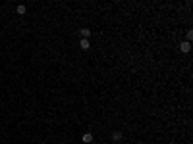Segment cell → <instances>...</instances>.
Listing matches in <instances>:
<instances>
[{
	"label": "cell",
	"instance_id": "277c9868",
	"mask_svg": "<svg viewBox=\"0 0 193 144\" xmlns=\"http://www.w3.org/2000/svg\"><path fill=\"white\" fill-rule=\"evenodd\" d=\"M16 12H18V13H19V15H23V13H25V12H27V8H25V6H23V4H19V6H18V8H16Z\"/></svg>",
	"mask_w": 193,
	"mask_h": 144
},
{
	"label": "cell",
	"instance_id": "3957f363",
	"mask_svg": "<svg viewBox=\"0 0 193 144\" xmlns=\"http://www.w3.org/2000/svg\"><path fill=\"white\" fill-rule=\"evenodd\" d=\"M112 140H116V142H120V140H122V133L114 131V133H112Z\"/></svg>",
	"mask_w": 193,
	"mask_h": 144
},
{
	"label": "cell",
	"instance_id": "5b68a950",
	"mask_svg": "<svg viewBox=\"0 0 193 144\" xmlns=\"http://www.w3.org/2000/svg\"><path fill=\"white\" fill-rule=\"evenodd\" d=\"M79 33H81V37H83V38H89L91 37V31H89V29H79Z\"/></svg>",
	"mask_w": 193,
	"mask_h": 144
},
{
	"label": "cell",
	"instance_id": "7a4b0ae2",
	"mask_svg": "<svg viewBox=\"0 0 193 144\" xmlns=\"http://www.w3.org/2000/svg\"><path fill=\"white\" fill-rule=\"evenodd\" d=\"M81 140H83L85 144H89V142H93V135H91V133H85L83 137H81Z\"/></svg>",
	"mask_w": 193,
	"mask_h": 144
},
{
	"label": "cell",
	"instance_id": "52a82bcc",
	"mask_svg": "<svg viewBox=\"0 0 193 144\" xmlns=\"http://www.w3.org/2000/svg\"><path fill=\"white\" fill-rule=\"evenodd\" d=\"M191 38H193V31H187V42H189Z\"/></svg>",
	"mask_w": 193,
	"mask_h": 144
},
{
	"label": "cell",
	"instance_id": "8992f818",
	"mask_svg": "<svg viewBox=\"0 0 193 144\" xmlns=\"http://www.w3.org/2000/svg\"><path fill=\"white\" fill-rule=\"evenodd\" d=\"M79 46H81L83 50H89V40H87V38H81V44H79Z\"/></svg>",
	"mask_w": 193,
	"mask_h": 144
},
{
	"label": "cell",
	"instance_id": "6da1fadb",
	"mask_svg": "<svg viewBox=\"0 0 193 144\" xmlns=\"http://www.w3.org/2000/svg\"><path fill=\"white\" fill-rule=\"evenodd\" d=\"M180 50L181 52H189V50H191V42H187V40H186V42H181L180 44Z\"/></svg>",
	"mask_w": 193,
	"mask_h": 144
}]
</instances>
